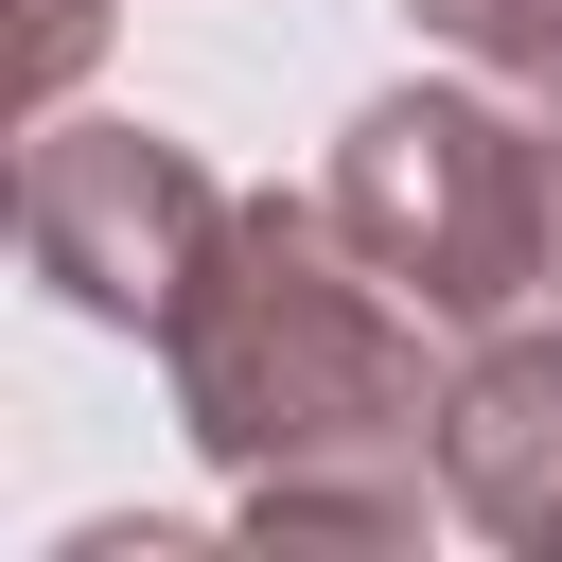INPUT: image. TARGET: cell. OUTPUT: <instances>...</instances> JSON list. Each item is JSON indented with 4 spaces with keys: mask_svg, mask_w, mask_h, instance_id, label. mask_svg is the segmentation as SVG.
Listing matches in <instances>:
<instances>
[{
    "mask_svg": "<svg viewBox=\"0 0 562 562\" xmlns=\"http://www.w3.org/2000/svg\"><path fill=\"white\" fill-rule=\"evenodd\" d=\"M228 193L176 123H18V263L88 334H176Z\"/></svg>",
    "mask_w": 562,
    "mask_h": 562,
    "instance_id": "3",
    "label": "cell"
},
{
    "mask_svg": "<svg viewBox=\"0 0 562 562\" xmlns=\"http://www.w3.org/2000/svg\"><path fill=\"white\" fill-rule=\"evenodd\" d=\"M544 544H562V527H544Z\"/></svg>",
    "mask_w": 562,
    "mask_h": 562,
    "instance_id": "7",
    "label": "cell"
},
{
    "mask_svg": "<svg viewBox=\"0 0 562 562\" xmlns=\"http://www.w3.org/2000/svg\"><path fill=\"white\" fill-rule=\"evenodd\" d=\"M334 211H351V246L439 316V334H527V316H562V123L509 88H386V105H351V140H334V176H316Z\"/></svg>",
    "mask_w": 562,
    "mask_h": 562,
    "instance_id": "2",
    "label": "cell"
},
{
    "mask_svg": "<svg viewBox=\"0 0 562 562\" xmlns=\"http://www.w3.org/2000/svg\"><path fill=\"white\" fill-rule=\"evenodd\" d=\"M439 492H457V527H492V544H544V527H562V316H527V334H457V386H439Z\"/></svg>",
    "mask_w": 562,
    "mask_h": 562,
    "instance_id": "4",
    "label": "cell"
},
{
    "mask_svg": "<svg viewBox=\"0 0 562 562\" xmlns=\"http://www.w3.org/2000/svg\"><path fill=\"white\" fill-rule=\"evenodd\" d=\"M105 53V0H18V123H53V88Z\"/></svg>",
    "mask_w": 562,
    "mask_h": 562,
    "instance_id": "6",
    "label": "cell"
},
{
    "mask_svg": "<svg viewBox=\"0 0 562 562\" xmlns=\"http://www.w3.org/2000/svg\"><path fill=\"white\" fill-rule=\"evenodd\" d=\"M439 316L351 246L334 193H228L158 369H176V422L193 457L246 492L263 544H422L439 492Z\"/></svg>",
    "mask_w": 562,
    "mask_h": 562,
    "instance_id": "1",
    "label": "cell"
},
{
    "mask_svg": "<svg viewBox=\"0 0 562 562\" xmlns=\"http://www.w3.org/2000/svg\"><path fill=\"white\" fill-rule=\"evenodd\" d=\"M439 53H474L492 88H527L544 123H562V0H404Z\"/></svg>",
    "mask_w": 562,
    "mask_h": 562,
    "instance_id": "5",
    "label": "cell"
}]
</instances>
